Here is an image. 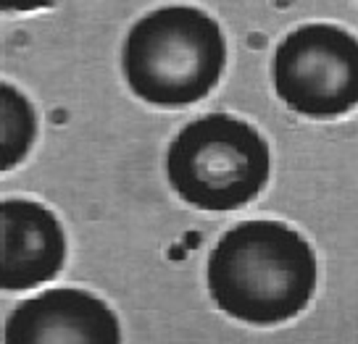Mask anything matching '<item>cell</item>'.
Here are the masks:
<instances>
[{"label":"cell","instance_id":"1","mask_svg":"<svg viewBox=\"0 0 358 344\" xmlns=\"http://www.w3.org/2000/svg\"><path fill=\"white\" fill-rule=\"evenodd\" d=\"M316 289V255L303 234L282 221H243L208 257L216 308L243 323L274 326L295 318Z\"/></svg>","mask_w":358,"mask_h":344},{"label":"cell","instance_id":"2","mask_svg":"<svg viewBox=\"0 0 358 344\" xmlns=\"http://www.w3.org/2000/svg\"><path fill=\"white\" fill-rule=\"evenodd\" d=\"M227 66L219 22L195 6H164L143 16L124 40L127 87L158 108H185L211 95Z\"/></svg>","mask_w":358,"mask_h":344},{"label":"cell","instance_id":"3","mask_svg":"<svg viewBox=\"0 0 358 344\" xmlns=\"http://www.w3.org/2000/svg\"><path fill=\"white\" fill-rule=\"evenodd\" d=\"M271 174V150L253 124L211 113L182 126L166 153V177L182 200L211 213L253 202Z\"/></svg>","mask_w":358,"mask_h":344},{"label":"cell","instance_id":"4","mask_svg":"<svg viewBox=\"0 0 358 344\" xmlns=\"http://www.w3.org/2000/svg\"><path fill=\"white\" fill-rule=\"evenodd\" d=\"M271 82L301 116H345L358 105V40L337 24H303L277 45Z\"/></svg>","mask_w":358,"mask_h":344},{"label":"cell","instance_id":"5","mask_svg":"<svg viewBox=\"0 0 358 344\" xmlns=\"http://www.w3.org/2000/svg\"><path fill=\"white\" fill-rule=\"evenodd\" d=\"M6 344H119L122 326L116 313L82 289H50L19 302L11 311Z\"/></svg>","mask_w":358,"mask_h":344},{"label":"cell","instance_id":"6","mask_svg":"<svg viewBox=\"0 0 358 344\" xmlns=\"http://www.w3.org/2000/svg\"><path fill=\"white\" fill-rule=\"evenodd\" d=\"M0 287L6 292H27L61 274L66 263V234L45 205L8 197L0 205Z\"/></svg>","mask_w":358,"mask_h":344},{"label":"cell","instance_id":"7","mask_svg":"<svg viewBox=\"0 0 358 344\" xmlns=\"http://www.w3.org/2000/svg\"><path fill=\"white\" fill-rule=\"evenodd\" d=\"M37 137V116L32 103L13 84L0 87V156L3 171L19 166Z\"/></svg>","mask_w":358,"mask_h":344},{"label":"cell","instance_id":"8","mask_svg":"<svg viewBox=\"0 0 358 344\" xmlns=\"http://www.w3.org/2000/svg\"><path fill=\"white\" fill-rule=\"evenodd\" d=\"M56 0H0L3 11H37V8H48Z\"/></svg>","mask_w":358,"mask_h":344}]
</instances>
